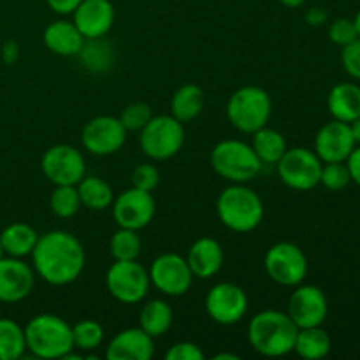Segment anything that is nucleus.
<instances>
[{
  "label": "nucleus",
  "mask_w": 360,
  "mask_h": 360,
  "mask_svg": "<svg viewBox=\"0 0 360 360\" xmlns=\"http://www.w3.org/2000/svg\"><path fill=\"white\" fill-rule=\"evenodd\" d=\"M30 257L35 274L53 287L74 283L86 264L83 245L67 231H48L39 236Z\"/></svg>",
  "instance_id": "nucleus-1"
},
{
  "label": "nucleus",
  "mask_w": 360,
  "mask_h": 360,
  "mask_svg": "<svg viewBox=\"0 0 360 360\" xmlns=\"http://www.w3.org/2000/svg\"><path fill=\"white\" fill-rule=\"evenodd\" d=\"M297 330L299 327L287 313L264 309L250 320L248 341L253 350L264 357H285L294 352Z\"/></svg>",
  "instance_id": "nucleus-2"
},
{
  "label": "nucleus",
  "mask_w": 360,
  "mask_h": 360,
  "mask_svg": "<svg viewBox=\"0 0 360 360\" xmlns=\"http://www.w3.org/2000/svg\"><path fill=\"white\" fill-rule=\"evenodd\" d=\"M217 214L221 225L236 234L255 231L264 220V202L246 183H232L217 199Z\"/></svg>",
  "instance_id": "nucleus-3"
},
{
  "label": "nucleus",
  "mask_w": 360,
  "mask_h": 360,
  "mask_svg": "<svg viewBox=\"0 0 360 360\" xmlns=\"http://www.w3.org/2000/svg\"><path fill=\"white\" fill-rule=\"evenodd\" d=\"M23 330L27 350L37 359H65L74 350L72 326L58 315L42 313L34 316Z\"/></svg>",
  "instance_id": "nucleus-4"
},
{
  "label": "nucleus",
  "mask_w": 360,
  "mask_h": 360,
  "mask_svg": "<svg viewBox=\"0 0 360 360\" xmlns=\"http://www.w3.org/2000/svg\"><path fill=\"white\" fill-rule=\"evenodd\" d=\"M211 165L220 178L229 183H248L262 171L264 164L252 144L239 139H224L211 150Z\"/></svg>",
  "instance_id": "nucleus-5"
},
{
  "label": "nucleus",
  "mask_w": 360,
  "mask_h": 360,
  "mask_svg": "<svg viewBox=\"0 0 360 360\" xmlns=\"http://www.w3.org/2000/svg\"><path fill=\"white\" fill-rule=\"evenodd\" d=\"M273 115V101L264 88L243 86L229 97L227 120L241 134L257 132L269 123Z\"/></svg>",
  "instance_id": "nucleus-6"
},
{
  "label": "nucleus",
  "mask_w": 360,
  "mask_h": 360,
  "mask_svg": "<svg viewBox=\"0 0 360 360\" xmlns=\"http://www.w3.org/2000/svg\"><path fill=\"white\" fill-rule=\"evenodd\" d=\"M143 153L151 160H169L181 151L185 144V127L172 115L151 116L139 136Z\"/></svg>",
  "instance_id": "nucleus-7"
},
{
  "label": "nucleus",
  "mask_w": 360,
  "mask_h": 360,
  "mask_svg": "<svg viewBox=\"0 0 360 360\" xmlns=\"http://www.w3.org/2000/svg\"><path fill=\"white\" fill-rule=\"evenodd\" d=\"M150 287V273L137 260H115L105 273V288L123 304L144 301Z\"/></svg>",
  "instance_id": "nucleus-8"
},
{
  "label": "nucleus",
  "mask_w": 360,
  "mask_h": 360,
  "mask_svg": "<svg viewBox=\"0 0 360 360\" xmlns=\"http://www.w3.org/2000/svg\"><path fill=\"white\" fill-rule=\"evenodd\" d=\"M323 162L308 148H287L276 164L278 176L288 188L295 192H309L320 185Z\"/></svg>",
  "instance_id": "nucleus-9"
},
{
  "label": "nucleus",
  "mask_w": 360,
  "mask_h": 360,
  "mask_svg": "<svg viewBox=\"0 0 360 360\" xmlns=\"http://www.w3.org/2000/svg\"><path fill=\"white\" fill-rule=\"evenodd\" d=\"M264 269L274 283L281 287H297L308 274V259L297 245L281 241L266 252Z\"/></svg>",
  "instance_id": "nucleus-10"
},
{
  "label": "nucleus",
  "mask_w": 360,
  "mask_h": 360,
  "mask_svg": "<svg viewBox=\"0 0 360 360\" xmlns=\"http://www.w3.org/2000/svg\"><path fill=\"white\" fill-rule=\"evenodd\" d=\"M150 281L160 294L167 297H181L190 290L193 274L185 257L178 253H162L151 262Z\"/></svg>",
  "instance_id": "nucleus-11"
},
{
  "label": "nucleus",
  "mask_w": 360,
  "mask_h": 360,
  "mask_svg": "<svg viewBox=\"0 0 360 360\" xmlns=\"http://www.w3.org/2000/svg\"><path fill=\"white\" fill-rule=\"evenodd\" d=\"M42 174L53 185H77L86 176L84 157L70 144H55L41 158Z\"/></svg>",
  "instance_id": "nucleus-12"
},
{
  "label": "nucleus",
  "mask_w": 360,
  "mask_h": 360,
  "mask_svg": "<svg viewBox=\"0 0 360 360\" xmlns=\"http://www.w3.org/2000/svg\"><path fill=\"white\" fill-rule=\"evenodd\" d=\"M207 316L218 326H234L248 311V295L239 285L221 281L211 287L206 295Z\"/></svg>",
  "instance_id": "nucleus-13"
},
{
  "label": "nucleus",
  "mask_w": 360,
  "mask_h": 360,
  "mask_svg": "<svg viewBox=\"0 0 360 360\" xmlns=\"http://www.w3.org/2000/svg\"><path fill=\"white\" fill-rule=\"evenodd\" d=\"M127 141V130L116 116H95L81 130V143L95 157H109L122 150Z\"/></svg>",
  "instance_id": "nucleus-14"
},
{
  "label": "nucleus",
  "mask_w": 360,
  "mask_h": 360,
  "mask_svg": "<svg viewBox=\"0 0 360 360\" xmlns=\"http://www.w3.org/2000/svg\"><path fill=\"white\" fill-rule=\"evenodd\" d=\"M112 218L116 225L123 229H132L139 232L141 229L148 227L155 217V199L151 192L132 188L125 190L112 200Z\"/></svg>",
  "instance_id": "nucleus-15"
},
{
  "label": "nucleus",
  "mask_w": 360,
  "mask_h": 360,
  "mask_svg": "<svg viewBox=\"0 0 360 360\" xmlns=\"http://www.w3.org/2000/svg\"><path fill=\"white\" fill-rule=\"evenodd\" d=\"M329 302L322 288L315 285H297L288 299L287 315L299 327H319L326 322Z\"/></svg>",
  "instance_id": "nucleus-16"
},
{
  "label": "nucleus",
  "mask_w": 360,
  "mask_h": 360,
  "mask_svg": "<svg viewBox=\"0 0 360 360\" xmlns=\"http://www.w3.org/2000/svg\"><path fill=\"white\" fill-rule=\"evenodd\" d=\"M35 285V271L23 259H0V302L16 304L32 294Z\"/></svg>",
  "instance_id": "nucleus-17"
},
{
  "label": "nucleus",
  "mask_w": 360,
  "mask_h": 360,
  "mask_svg": "<svg viewBox=\"0 0 360 360\" xmlns=\"http://www.w3.org/2000/svg\"><path fill=\"white\" fill-rule=\"evenodd\" d=\"M355 146L357 144L352 136L350 123L334 120V122L326 123L316 132L313 151L319 155L323 164H329V162H347Z\"/></svg>",
  "instance_id": "nucleus-18"
},
{
  "label": "nucleus",
  "mask_w": 360,
  "mask_h": 360,
  "mask_svg": "<svg viewBox=\"0 0 360 360\" xmlns=\"http://www.w3.org/2000/svg\"><path fill=\"white\" fill-rule=\"evenodd\" d=\"M72 21L84 39L104 37L115 23V6L109 0H81Z\"/></svg>",
  "instance_id": "nucleus-19"
},
{
  "label": "nucleus",
  "mask_w": 360,
  "mask_h": 360,
  "mask_svg": "<svg viewBox=\"0 0 360 360\" xmlns=\"http://www.w3.org/2000/svg\"><path fill=\"white\" fill-rule=\"evenodd\" d=\"M153 354V338L148 336L141 327L120 330L105 348L108 360H150Z\"/></svg>",
  "instance_id": "nucleus-20"
},
{
  "label": "nucleus",
  "mask_w": 360,
  "mask_h": 360,
  "mask_svg": "<svg viewBox=\"0 0 360 360\" xmlns=\"http://www.w3.org/2000/svg\"><path fill=\"white\" fill-rule=\"evenodd\" d=\"M193 278L210 280L220 273L224 266V248L213 238H199L188 250L185 257Z\"/></svg>",
  "instance_id": "nucleus-21"
},
{
  "label": "nucleus",
  "mask_w": 360,
  "mask_h": 360,
  "mask_svg": "<svg viewBox=\"0 0 360 360\" xmlns=\"http://www.w3.org/2000/svg\"><path fill=\"white\" fill-rule=\"evenodd\" d=\"M42 39L46 48L58 56H77L84 42V37L77 30L74 21L67 20L51 21L46 27Z\"/></svg>",
  "instance_id": "nucleus-22"
},
{
  "label": "nucleus",
  "mask_w": 360,
  "mask_h": 360,
  "mask_svg": "<svg viewBox=\"0 0 360 360\" xmlns=\"http://www.w3.org/2000/svg\"><path fill=\"white\" fill-rule=\"evenodd\" d=\"M327 108L334 120L352 123L360 116V86L355 83H340L329 91Z\"/></svg>",
  "instance_id": "nucleus-23"
},
{
  "label": "nucleus",
  "mask_w": 360,
  "mask_h": 360,
  "mask_svg": "<svg viewBox=\"0 0 360 360\" xmlns=\"http://www.w3.org/2000/svg\"><path fill=\"white\" fill-rule=\"evenodd\" d=\"M204 105H206V95L202 88L193 83L183 84L171 98V115L185 125L193 122L202 112Z\"/></svg>",
  "instance_id": "nucleus-24"
},
{
  "label": "nucleus",
  "mask_w": 360,
  "mask_h": 360,
  "mask_svg": "<svg viewBox=\"0 0 360 360\" xmlns=\"http://www.w3.org/2000/svg\"><path fill=\"white\" fill-rule=\"evenodd\" d=\"M37 239L39 234L35 232V229L32 225L23 224V221H14L0 232L4 253L7 257H16V259L32 255Z\"/></svg>",
  "instance_id": "nucleus-25"
},
{
  "label": "nucleus",
  "mask_w": 360,
  "mask_h": 360,
  "mask_svg": "<svg viewBox=\"0 0 360 360\" xmlns=\"http://www.w3.org/2000/svg\"><path fill=\"white\" fill-rule=\"evenodd\" d=\"M174 320L172 308L162 299H151L143 306L139 315V327L155 340L169 333Z\"/></svg>",
  "instance_id": "nucleus-26"
},
{
  "label": "nucleus",
  "mask_w": 360,
  "mask_h": 360,
  "mask_svg": "<svg viewBox=\"0 0 360 360\" xmlns=\"http://www.w3.org/2000/svg\"><path fill=\"white\" fill-rule=\"evenodd\" d=\"M81 206L90 211H104L112 206L115 192L105 179L98 176H84L76 185Z\"/></svg>",
  "instance_id": "nucleus-27"
},
{
  "label": "nucleus",
  "mask_w": 360,
  "mask_h": 360,
  "mask_svg": "<svg viewBox=\"0 0 360 360\" xmlns=\"http://www.w3.org/2000/svg\"><path fill=\"white\" fill-rule=\"evenodd\" d=\"M333 347L330 336L327 330L319 327H304V329L297 330L294 343V352L301 359L306 360H320L327 357Z\"/></svg>",
  "instance_id": "nucleus-28"
},
{
  "label": "nucleus",
  "mask_w": 360,
  "mask_h": 360,
  "mask_svg": "<svg viewBox=\"0 0 360 360\" xmlns=\"http://www.w3.org/2000/svg\"><path fill=\"white\" fill-rule=\"evenodd\" d=\"M252 148L262 164L276 165L287 151V141L283 134L266 125L252 134Z\"/></svg>",
  "instance_id": "nucleus-29"
},
{
  "label": "nucleus",
  "mask_w": 360,
  "mask_h": 360,
  "mask_svg": "<svg viewBox=\"0 0 360 360\" xmlns=\"http://www.w3.org/2000/svg\"><path fill=\"white\" fill-rule=\"evenodd\" d=\"M77 56H79L84 69H88L90 72H104L112 65L115 53H112L111 44L104 41V37H98L84 39Z\"/></svg>",
  "instance_id": "nucleus-30"
},
{
  "label": "nucleus",
  "mask_w": 360,
  "mask_h": 360,
  "mask_svg": "<svg viewBox=\"0 0 360 360\" xmlns=\"http://www.w3.org/2000/svg\"><path fill=\"white\" fill-rule=\"evenodd\" d=\"M27 350L25 330L11 319H0V360H18Z\"/></svg>",
  "instance_id": "nucleus-31"
},
{
  "label": "nucleus",
  "mask_w": 360,
  "mask_h": 360,
  "mask_svg": "<svg viewBox=\"0 0 360 360\" xmlns=\"http://www.w3.org/2000/svg\"><path fill=\"white\" fill-rule=\"evenodd\" d=\"M141 250H143V241L137 231L132 229L118 227V231L109 239V252L115 260H137Z\"/></svg>",
  "instance_id": "nucleus-32"
},
{
  "label": "nucleus",
  "mask_w": 360,
  "mask_h": 360,
  "mask_svg": "<svg viewBox=\"0 0 360 360\" xmlns=\"http://www.w3.org/2000/svg\"><path fill=\"white\" fill-rule=\"evenodd\" d=\"M49 210L62 220L76 217L81 210V199L76 185H56L49 197Z\"/></svg>",
  "instance_id": "nucleus-33"
},
{
  "label": "nucleus",
  "mask_w": 360,
  "mask_h": 360,
  "mask_svg": "<svg viewBox=\"0 0 360 360\" xmlns=\"http://www.w3.org/2000/svg\"><path fill=\"white\" fill-rule=\"evenodd\" d=\"M74 350L94 352L104 343V329L98 322L91 319L79 320L72 326Z\"/></svg>",
  "instance_id": "nucleus-34"
},
{
  "label": "nucleus",
  "mask_w": 360,
  "mask_h": 360,
  "mask_svg": "<svg viewBox=\"0 0 360 360\" xmlns=\"http://www.w3.org/2000/svg\"><path fill=\"white\" fill-rule=\"evenodd\" d=\"M352 183L350 171L347 167V162H329L322 165L320 172V185L326 186L330 192H341Z\"/></svg>",
  "instance_id": "nucleus-35"
},
{
  "label": "nucleus",
  "mask_w": 360,
  "mask_h": 360,
  "mask_svg": "<svg viewBox=\"0 0 360 360\" xmlns=\"http://www.w3.org/2000/svg\"><path fill=\"white\" fill-rule=\"evenodd\" d=\"M151 116H153V112H151L150 104H146V102H132V104L123 109L118 120L122 122L123 129L127 132H141L151 120Z\"/></svg>",
  "instance_id": "nucleus-36"
},
{
  "label": "nucleus",
  "mask_w": 360,
  "mask_h": 360,
  "mask_svg": "<svg viewBox=\"0 0 360 360\" xmlns=\"http://www.w3.org/2000/svg\"><path fill=\"white\" fill-rule=\"evenodd\" d=\"M329 39L334 44L341 46V48L354 42L355 39H359L354 20H348V18H338V20H334L329 27Z\"/></svg>",
  "instance_id": "nucleus-37"
},
{
  "label": "nucleus",
  "mask_w": 360,
  "mask_h": 360,
  "mask_svg": "<svg viewBox=\"0 0 360 360\" xmlns=\"http://www.w3.org/2000/svg\"><path fill=\"white\" fill-rule=\"evenodd\" d=\"M160 183V172L153 164H141L132 172V186L144 190V192H153Z\"/></svg>",
  "instance_id": "nucleus-38"
},
{
  "label": "nucleus",
  "mask_w": 360,
  "mask_h": 360,
  "mask_svg": "<svg viewBox=\"0 0 360 360\" xmlns=\"http://www.w3.org/2000/svg\"><path fill=\"white\" fill-rule=\"evenodd\" d=\"M341 65L345 72L354 79L360 81V39H355L341 49Z\"/></svg>",
  "instance_id": "nucleus-39"
},
{
  "label": "nucleus",
  "mask_w": 360,
  "mask_h": 360,
  "mask_svg": "<svg viewBox=\"0 0 360 360\" xmlns=\"http://www.w3.org/2000/svg\"><path fill=\"white\" fill-rule=\"evenodd\" d=\"M167 360H202L204 352L200 350L199 345L192 343V341H179L174 343L165 354Z\"/></svg>",
  "instance_id": "nucleus-40"
},
{
  "label": "nucleus",
  "mask_w": 360,
  "mask_h": 360,
  "mask_svg": "<svg viewBox=\"0 0 360 360\" xmlns=\"http://www.w3.org/2000/svg\"><path fill=\"white\" fill-rule=\"evenodd\" d=\"M49 9L56 14H62V16H67V14H72L76 11V7L79 6L81 0H46Z\"/></svg>",
  "instance_id": "nucleus-41"
},
{
  "label": "nucleus",
  "mask_w": 360,
  "mask_h": 360,
  "mask_svg": "<svg viewBox=\"0 0 360 360\" xmlns=\"http://www.w3.org/2000/svg\"><path fill=\"white\" fill-rule=\"evenodd\" d=\"M347 167L350 171V178L355 185L360 186V144L354 148L350 157L347 158Z\"/></svg>",
  "instance_id": "nucleus-42"
},
{
  "label": "nucleus",
  "mask_w": 360,
  "mask_h": 360,
  "mask_svg": "<svg viewBox=\"0 0 360 360\" xmlns=\"http://www.w3.org/2000/svg\"><path fill=\"white\" fill-rule=\"evenodd\" d=\"M306 21L311 27H320L327 21V13L322 9V7H311V9L306 11Z\"/></svg>",
  "instance_id": "nucleus-43"
},
{
  "label": "nucleus",
  "mask_w": 360,
  "mask_h": 360,
  "mask_svg": "<svg viewBox=\"0 0 360 360\" xmlns=\"http://www.w3.org/2000/svg\"><path fill=\"white\" fill-rule=\"evenodd\" d=\"M18 55H20V48H18L16 42L11 41V42H6V44H4L2 58H4V62L7 63V65H11V63L16 62Z\"/></svg>",
  "instance_id": "nucleus-44"
},
{
  "label": "nucleus",
  "mask_w": 360,
  "mask_h": 360,
  "mask_svg": "<svg viewBox=\"0 0 360 360\" xmlns=\"http://www.w3.org/2000/svg\"><path fill=\"white\" fill-rule=\"evenodd\" d=\"M350 130H352V136H354L355 139V144H360V116L350 123Z\"/></svg>",
  "instance_id": "nucleus-45"
},
{
  "label": "nucleus",
  "mask_w": 360,
  "mask_h": 360,
  "mask_svg": "<svg viewBox=\"0 0 360 360\" xmlns=\"http://www.w3.org/2000/svg\"><path fill=\"white\" fill-rule=\"evenodd\" d=\"M281 4H283L285 7H288V9H297V7L304 6L308 0H280Z\"/></svg>",
  "instance_id": "nucleus-46"
},
{
  "label": "nucleus",
  "mask_w": 360,
  "mask_h": 360,
  "mask_svg": "<svg viewBox=\"0 0 360 360\" xmlns=\"http://www.w3.org/2000/svg\"><path fill=\"white\" fill-rule=\"evenodd\" d=\"M238 359L239 355L236 354H218L213 357V360H238Z\"/></svg>",
  "instance_id": "nucleus-47"
},
{
  "label": "nucleus",
  "mask_w": 360,
  "mask_h": 360,
  "mask_svg": "<svg viewBox=\"0 0 360 360\" xmlns=\"http://www.w3.org/2000/svg\"><path fill=\"white\" fill-rule=\"evenodd\" d=\"M354 23H355V28H357V35H359V39H360V11L357 13V16H355Z\"/></svg>",
  "instance_id": "nucleus-48"
},
{
  "label": "nucleus",
  "mask_w": 360,
  "mask_h": 360,
  "mask_svg": "<svg viewBox=\"0 0 360 360\" xmlns=\"http://www.w3.org/2000/svg\"><path fill=\"white\" fill-rule=\"evenodd\" d=\"M6 255V253H4V248H2V243H0V259H2V257Z\"/></svg>",
  "instance_id": "nucleus-49"
}]
</instances>
